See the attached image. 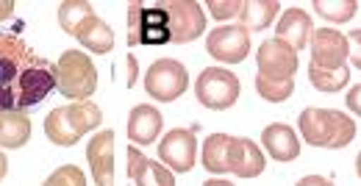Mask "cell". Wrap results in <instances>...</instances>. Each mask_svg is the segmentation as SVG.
<instances>
[{
	"mask_svg": "<svg viewBox=\"0 0 361 186\" xmlns=\"http://www.w3.org/2000/svg\"><path fill=\"white\" fill-rule=\"evenodd\" d=\"M56 64H50L17 34H0V108L25 111L56 89Z\"/></svg>",
	"mask_w": 361,
	"mask_h": 186,
	"instance_id": "obj_1",
	"label": "cell"
},
{
	"mask_svg": "<svg viewBox=\"0 0 361 186\" xmlns=\"http://www.w3.org/2000/svg\"><path fill=\"white\" fill-rule=\"evenodd\" d=\"M300 137L312 147H348L356 137V123L345 111L334 108H303L300 111Z\"/></svg>",
	"mask_w": 361,
	"mask_h": 186,
	"instance_id": "obj_2",
	"label": "cell"
},
{
	"mask_svg": "<svg viewBox=\"0 0 361 186\" xmlns=\"http://www.w3.org/2000/svg\"><path fill=\"white\" fill-rule=\"evenodd\" d=\"M103 123V111L92 100H78L70 106H59L45 117L47 140L59 147H73L84 134L94 131Z\"/></svg>",
	"mask_w": 361,
	"mask_h": 186,
	"instance_id": "obj_3",
	"label": "cell"
},
{
	"mask_svg": "<svg viewBox=\"0 0 361 186\" xmlns=\"http://www.w3.org/2000/svg\"><path fill=\"white\" fill-rule=\"evenodd\" d=\"M56 89L70 97L73 103L78 100H90L94 89H97V70L87 53L81 50H64L56 61Z\"/></svg>",
	"mask_w": 361,
	"mask_h": 186,
	"instance_id": "obj_4",
	"label": "cell"
},
{
	"mask_svg": "<svg viewBox=\"0 0 361 186\" xmlns=\"http://www.w3.org/2000/svg\"><path fill=\"white\" fill-rule=\"evenodd\" d=\"M170 42V17L164 6L145 8L142 3L128 6V45H164Z\"/></svg>",
	"mask_w": 361,
	"mask_h": 186,
	"instance_id": "obj_5",
	"label": "cell"
},
{
	"mask_svg": "<svg viewBox=\"0 0 361 186\" xmlns=\"http://www.w3.org/2000/svg\"><path fill=\"white\" fill-rule=\"evenodd\" d=\"M239 89H242L239 87V78L231 70H226V67H206L197 75V84H195L197 100L206 108H214V111L231 108L239 100Z\"/></svg>",
	"mask_w": 361,
	"mask_h": 186,
	"instance_id": "obj_6",
	"label": "cell"
},
{
	"mask_svg": "<svg viewBox=\"0 0 361 186\" xmlns=\"http://www.w3.org/2000/svg\"><path fill=\"white\" fill-rule=\"evenodd\" d=\"M189 87V73L176 58H159L145 75V92L159 103H173Z\"/></svg>",
	"mask_w": 361,
	"mask_h": 186,
	"instance_id": "obj_7",
	"label": "cell"
},
{
	"mask_svg": "<svg viewBox=\"0 0 361 186\" xmlns=\"http://www.w3.org/2000/svg\"><path fill=\"white\" fill-rule=\"evenodd\" d=\"M170 17V42H195L206 34V11L195 0H170L161 3Z\"/></svg>",
	"mask_w": 361,
	"mask_h": 186,
	"instance_id": "obj_8",
	"label": "cell"
},
{
	"mask_svg": "<svg viewBox=\"0 0 361 186\" xmlns=\"http://www.w3.org/2000/svg\"><path fill=\"white\" fill-rule=\"evenodd\" d=\"M206 50L223 64H239L250 53V34L242 25H220L209 31L206 37Z\"/></svg>",
	"mask_w": 361,
	"mask_h": 186,
	"instance_id": "obj_9",
	"label": "cell"
},
{
	"mask_svg": "<svg viewBox=\"0 0 361 186\" xmlns=\"http://www.w3.org/2000/svg\"><path fill=\"white\" fill-rule=\"evenodd\" d=\"M350 58V42L342 31L334 28H317L312 34V67L319 70H339L348 67Z\"/></svg>",
	"mask_w": 361,
	"mask_h": 186,
	"instance_id": "obj_10",
	"label": "cell"
},
{
	"mask_svg": "<svg viewBox=\"0 0 361 186\" xmlns=\"http://www.w3.org/2000/svg\"><path fill=\"white\" fill-rule=\"evenodd\" d=\"M256 64H259V75H267L275 81H286L295 78L298 73V50L289 47L281 39H267L259 45L256 53Z\"/></svg>",
	"mask_w": 361,
	"mask_h": 186,
	"instance_id": "obj_11",
	"label": "cell"
},
{
	"mask_svg": "<svg viewBox=\"0 0 361 186\" xmlns=\"http://www.w3.org/2000/svg\"><path fill=\"white\" fill-rule=\"evenodd\" d=\"M159 159L173 173H189L195 167V159H197V140H195V134L183 131V128H176V131L164 134V140L159 142Z\"/></svg>",
	"mask_w": 361,
	"mask_h": 186,
	"instance_id": "obj_12",
	"label": "cell"
},
{
	"mask_svg": "<svg viewBox=\"0 0 361 186\" xmlns=\"http://www.w3.org/2000/svg\"><path fill=\"white\" fill-rule=\"evenodd\" d=\"M94 186H114V131H100L87 144Z\"/></svg>",
	"mask_w": 361,
	"mask_h": 186,
	"instance_id": "obj_13",
	"label": "cell"
},
{
	"mask_svg": "<svg viewBox=\"0 0 361 186\" xmlns=\"http://www.w3.org/2000/svg\"><path fill=\"white\" fill-rule=\"evenodd\" d=\"M264 167H267V161L256 142L233 137L231 153H228V173H233L236 178H256L264 173Z\"/></svg>",
	"mask_w": 361,
	"mask_h": 186,
	"instance_id": "obj_14",
	"label": "cell"
},
{
	"mask_svg": "<svg viewBox=\"0 0 361 186\" xmlns=\"http://www.w3.org/2000/svg\"><path fill=\"white\" fill-rule=\"evenodd\" d=\"M312 34H314V25H312V17L309 11L303 8H286L275 25V39L286 42L295 50H303V47L312 42Z\"/></svg>",
	"mask_w": 361,
	"mask_h": 186,
	"instance_id": "obj_15",
	"label": "cell"
},
{
	"mask_svg": "<svg viewBox=\"0 0 361 186\" xmlns=\"http://www.w3.org/2000/svg\"><path fill=\"white\" fill-rule=\"evenodd\" d=\"M161 125H164V117L156 106H150V103L134 106L131 114H128V140L139 142V147L150 144V142L159 140Z\"/></svg>",
	"mask_w": 361,
	"mask_h": 186,
	"instance_id": "obj_16",
	"label": "cell"
},
{
	"mask_svg": "<svg viewBox=\"0 0 361 186\" xmlns=\"http://www.w3.org/2000/svg\"><path fill=\"white\" fill-rule=\"evenodd\" d=\"M264 150L270 153L275 161H295L300 156V140L295 134V128H289L286 123H272L262 131Z\"/></svg>",
	"mask_w": 361,
	"mask_h": 186,
	"instance_id": "obj_17",
	"label": "cell"
},
{
	"mask_svg": "<svg viewBox=\"0 0 361 186\" xmlns=\"http://www.w3.org/2000/svg\"><path fill=\"white\" fill-rule=\"evenodd\" d=\"M31 140V120L25 111H6L0 108V147L17 150Z\"/></svg>",
	"mask_w": 361,
	"mask_h": 186,
	"instance_id": "obj_18",
	"label": "cell"
},
{
	"mask_svg": "<svg viewBox=\"0 0 361 186\" xmlns=\"http://www.w3.org/2000/svg\"><path fill=\"white\" fill-rule=\"evenodd\" d=\"M278 8H281L278 0H245L242 11H239V25L247 34L264 31V28H270L272 20L278 17Z\"/></svg>",
	"mask_w": 361,
	"mask_h": 186,
	"instance_id": "obj_19",
	"label": "cell"
},
{
	"mask_svg": "<svg viewBox=\"0 0 361 186\" xmlns=\"http://www.w3.org/2000/svg\"><path fill=\"white\" fill-rule=\"evenodd\" d=\"M75 39L87 47L90 53H94V56L111 53V47H114V34H111V28H109L97 14L90 17V20L75 31Z\"/></svg>",
	"mask_w": 361,
	"mask_h": 186,
	"instance_id": "obj_20",
	"label": "cell"
},
{
	"mask_svg": "<svg viewBox=\"0 0 361 186\" xmlns=\"http://www.w3.org/2000/svg\"><path fill=\"white\" fill-rule=\"evenodd\" d=\"M231 144L233 137L228 134H212L203 142V167L214 175H223L228 173V153H231Z\"/></svg>",
	"mask_w": 361,
	"mask_h": 186,
	"instance_id": "obj_21",
	"label": "cell"
},
{
	"mask_svg": "<svg viewBox=\"0 0 361 186\" xmlns=\"http://www.w3.org/2000/svg\"><path fill=\"white\" fill-rule=\"evenodd\" d=\"M90 17H94V11H92V3H87V0H64V3L59 6V25H61V31L70 34V37H75V31H78Z\"/></svg>",
	"mask_w": 361,
	"mask_h": 186,
	"instance_id": "obj_22",
	"label": "cell"
},
{
	"mask_svg": "<svg viewBox=\"0 0 361 186\" xmlns=\"http://www.w3.org/2000/svg\"><path fill=\"white\" fill-rule=\"evenodd\" d=\"M309 81L312 87L319 92H339L350 84V70L348 67H339V70H319L309 64Z\"/></svg>",
	"mask_w": 361,
	"mask_h": 186,
	"instance_id": "obj_23",
	"label": "cell"
},
{
	"mask_svg": "<svg viewBox=\"0 0 361 186\" xmlns=\"http://www.w3.org/2000/svg\"><path fill=\"white\" fill-rule=\"evenodd\" d=\"M312 8L328 23H350L359 11V0H314Z\"/></svg>",
	"mask_w": 361,
	"mask_h": 186,
	"instance_id": "obj_24",
	"label": "cell"
},
{
	"mask_svg": "<svg viewBox=\"0 0 361 186\" xmlns=\"http://www.w3.org/2000/svg\"><path fill=\"white\" fill-rule=\"evenodd\" d=\"M256 92L262 94L267 103H283L295 92V78L275 81V78H267V75H256Z\"/></svg>",
	"mask_w": 361,
	"mask_h": 186,
	"instance_id": "obj_25",
	"label": "cell"
},
{
	"mask_svg": "<svg viewBox=\"0 0 361 186\" xmlns=\"http://www.w3.org/2000/svg\"><path fill=\"white\" fill-rule=\"evenodd\" d=\"M136 186H176V178H173V170L159 164V161H150L142 167V173L134 178Z\"/></svg>",
	"mask_w": 361,
	"mask_h": 186,
	"instance_id": "obj_26",
	"label": "cell"
},
{
	"mask_svg": "<svg viewBox=\"0 0 361 186\" xmlns=\"http://www.w3.org/2000/svg\"><path fill=\"white\" fill-rule=\"evenodd\" d=\"M42 186H87V175L75 164H64V167L53 170Z\"/></svg>",
	"mask_w": 361,
	"mask_h": 186,
	"instance_id": "obj_27",
	"label": "cell"
},
{
	"mask_svg": "<svg viewBox=\"0 0 361 186\" xmlns=\"http://www.w3.org/2000/svg\"><path fill=\"white\" fill-rule=\"evenodd\" d=\"M206 8H209V14L214 20H231V17H239L242 0H209Z\"/></svg>",
	"mask_w": 361,
	"mask_h": 186,
	"instance_id": "obj_28",
	"label": "cell"
},
{
	"mask_svg": "<svg viewBox=\"0 0 361 186\" xmlns=\"http://www.w3.org/2000/svg\"><path fill=\"white\" fill-rule=\"evenodd\" d=\"M145 164H147V159H145L136 147H128V178H136Z\"/></svg>",
	"mask_w": 361,
	"mask_h": 186,
	"instance_id": "obj_29",
	"label": "cell"
},
{
	"mask_svg": "<svg viewBox=\"0 0 361 186\" xmlns=\"http://www.w3.org/2000/svg\"><path fill=\"white\" fill-rule=\"evenodd\" d=\"M348 42H350V61H353V67L361 70V28L348 34Z\"/></svg>",
	"mask_w": 361,
	"mask_h": 186,
	"instance_id": "obj_30",
	"label": "cell"
},
{
	"mask_svg": "<svg viewBox=\"0 0 361 186\" xmlns=\"http://www.w3.org/2000/svg\"><path fill=\"white\" fill-rule=\"evenodd\" d=\"M345 103H348V108H350L356 117H361V84H359V87H353V89L348 92Z\"/></svg>",
	"mask_w": 361,
	"mask_h": 186,
	"instance_id": "obj_31",
	"label": "cell"
},
{
	"mask_svg": "<svg viewBox=\"0 0 361 186\" xmlns=\"http://www.w3.org/2000/svg\"><path fill=\"white\" fill-rule=\"evenodd\" d=\"M295 186H334L328 178H322V175H306V178H300Z\"/></svg>",
	"mask_w": 361,
	"mask_h": 186,
	"instance_id": "obj_32",
	"label": "cell"
},
{
	"mask_svg": "<svg viewBox=\"0 0 361 186\" xmlns=\"http://www.w3.org/2000/svg\"><path fill=\"white\" fill-rule=\"evenodd\" d=\"M126 61H128V81H126V84H128V87H134L136 75H139V70H136V58H134V56H128Z\"/></svg>",
	"mask_w": 361,
	"mask_h": 186,
	"instance_id": "obj_33",
	"label": "cell"
},
{
	"mask_svg": "<svg viewBox=\"0 0 361 186\" xmlns=\"http://www.w3.org/2000/svg\"><path fill=\"white\" fill-rule=\"evenodd\" d=\"M14 0H0V20H6V17H11L14 14Z\"/></svg>",
	"mask_w": 361,
	"mask_h": 186,
	"instance_id": "obj_34",
	"label": "cell"
},
{
	"mask_svg": "<svg viewBox=\"0 0 361 186\" xmlns=\"http://www.w3.org/2000/svg\"><path fill=\"white\" fill-rule=\"evenodd\" d=\"M6 173H8V161H6V156H3V150H0V181L6 178Z\"/></svg>",
	"mask_w": 361,
	"mask_h": 186,
	"instance_id": "obj_35",
	"label": "cell"
},
{
	"mask_svg": "<svg viewBox=\"0 0 361 186\" xmlns=\"http://www.w3.org/2000/svg\"><path fill=\"white\" fill-rule=\"evenodd\" d=\"M203 186H233L231 181H223V178H212V181H206Z\"/></svg>",
	"mask_w": 361,
	"mask_h": 186,
	"instance_id": "obj_36",
	"label": "cell"
},
{
	"mask_svg": "<svg viewBox=\"0 0 361 186\" xmlns=\"http://www.w3.org/2000/svg\"><path fill=\"white\" fill-rule=\"evenodd\" d=\"M356 173H359V178H361V153L356 156Z\"/></svg>",
	"mask_w": 361,
	"mask_h": 186,
	"instance_id": "obj_37",
	"label": "cell"
}]
</instances>
